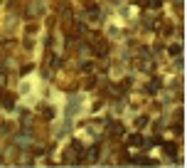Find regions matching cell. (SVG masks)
Wrapping results in <instances>:
<instances>
[{
    "label": "cell",
    "instance_id": "obj_1",
    "mask_svg": "<svg viewBox=\"0 0 187 168\" xmlns=\"http://www.w3.org/2000/svg\"><path fill=\"white\" fill-rule=\"evenodd\" d=\"M131 143H133V146H143V138H140V136H133Z\"/></svg>",
    "mask_w": 187,
    "mask_h": 168
},
{
    "label": "cell",
    "instance_id": "obj_2",
    "mask_svg": "<svg viewBox=\"0 0 187 168\" xmlns=\"http://www.w3.org/2000/svg\"><path fill=\"white\" fill-rule=\"evenodd\" d=\"M148 8H158V0H148Z\"/></svg>",
    "mask_w": 187,
    "mask_h": 168
}]
</instances>
